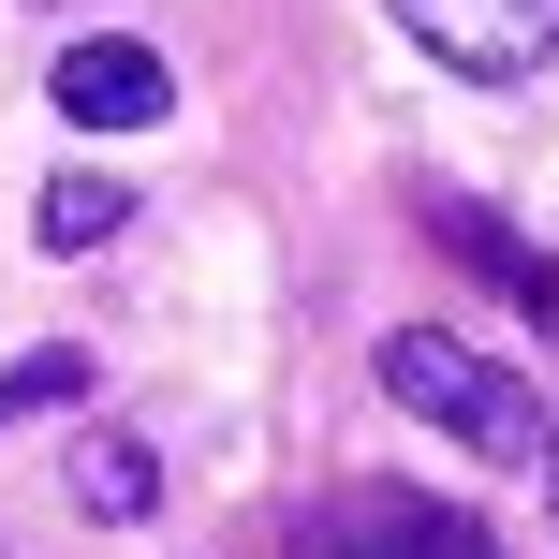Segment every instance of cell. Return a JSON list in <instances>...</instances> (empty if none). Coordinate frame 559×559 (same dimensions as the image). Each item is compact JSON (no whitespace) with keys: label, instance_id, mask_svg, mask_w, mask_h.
Instances as JSON below:
<instances>
[{"label":"cell","instance_id":"cell-9","mask_svg":"<svg viewBox=\"0 0 559 559\" xmlns=\"http://www.w3.org/2000/svg\"><path fill=\"white\" fill-rule=\"evenodd\" d=\"M545 472H559V413H545Z\"/></svg>","mask_w":559,"mask_h":559},{"label":"cell","instance_id":"cell-3","mask_svg":"<svg viewBox=\"0 0 559 559\" xmlns=\"http://www.w3.org/2000/svg\"><path fill=\"white\" fill-rule=\"evenodd\" d=\"M442 74H545L559 59V0H383Z\"/></svg>","mask_w":559,"mask_h":559},{"label":"cell","instance_id":"cell-1","mask_svg":"<svg viewBox=\"0 0 559 559\" xmlns=\"http://www.w3.org/2000/svg\"><path fill=\"white\" fill-rule=\"evenodd\" d=\"M368 368H383V397H397V413L456 427V442H472V456H501V472H531V456H545V397H531V368L472 354L456 324H397Z\"/></svg>","mask_w":559,"mask_h":559},{"label":"cell","instance_id":"cell-8","mask_svg":"<svg viewBox=\"0 0 559 559\" xmlns=\"http://www.w3.org/2000/svg\"><path fill=\"white\" fill-rule=\"evenodd\" d=\"M88 383H104V354H74V338H45V354H15V368H0V427H29V413H74Z\"/></svg>","mask_w":559,"mask_h":559},{"label":"cell","instance_id":"cell-4","mask_svg":"<svg viewBox=\"0 0 559 559\" xmlns=\"http://www.w3.org/2000/svg\"><path fill=\"white\" fill-rule=\"evenodd\" d=\"M163 104H177L163 45H133V29H88V45H59V118H74V133H147Z\"/></svg>","mask_w":559,"mask_h":559},{"label":"cell","instance_id":"cell-5","mask_svg":"<svg viewBox=\"0 0 559 559\" xmlns=\"http://www.w3.org/2000/svg\"><path fill=\"white\" fill-rule=\"evenodd\" d=\"M427 236H456V251H472L486 280H515V309H531V324H559V265H545L515 222H486L472 192H427Z\"/></svg>","mask_w":559,"mask_h":559},{"label":"cell","instance_id":"cell-7","mask_svg":"<svg viewBox=\"0 0 559 559\" xmlns=\"http://www.w3.org/2000/svg\"><path fill=\"white\" fill-rule=\"evenodd\" d=\"M118 222H133L118 177H45V192H29V236H45V251H104Z\"/></svg>","mask_w":559,"mask_h":559},{"label":"cell","instance_id":"cell-6","mask_svg":"<svg viewBox=\"0 0 559 559\" xmlns=\"http://www.w3.org/2000/svg\"><path fill=\"white\" fill-rule=\"evenodd\" d=\"M147 501H163V456H147V442H118V427H104V442H74V515L133 531Z\"/></svg>","mask_w":559,"mask_h":559},{"label":"cell","instance_id":"cell-2","mask_svg":"<svg viewBox=\"0 0 559 559\" xmlns=\"http://www.w3.org/2000/svg\"><path fill=\"white\" fill-rule=\"evenodd\" d=\"M295 559H501V545L427 486H338V501L295 515Z\"/></svg>","mask_w":559,"mask_h":559}]
</instances>
